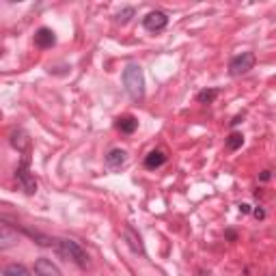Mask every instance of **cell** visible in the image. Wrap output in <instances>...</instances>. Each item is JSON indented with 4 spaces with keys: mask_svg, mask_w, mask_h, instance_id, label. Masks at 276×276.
Masks as SVG:
<instances>
[{
    "mask_svg": "<svg viewBox=\"0 0 276 276\" xmlns=\"http://www.w3.org/2000/svg\"><path fill=\"white\" fill-rule=\"evenodd\" d=\"M2 274L4 276H30V272H28V268L26 266H22V264H9L2 270Z\"/></svg>",
    "mask_w": 276,
    "mask_h": 276,
    "instance_id": "9a60e30c",
    "label": "cell"
},
{
    "mask_svg": "<svg viewBox=\"0 0 276 276\" xmlns=\"http://www.w3.org/2000/svg\"><path fill=\"white\" fill-rule=\"evenodd\" d=\"M114 128L119 130L121 134H134L136 130H138V119H136L134 114H123V116L116 119Z\"/></svg>",
    "mask_w": 276,
    "mask_h": 276,
    "instance_id": "7c38bea8",
    "label": "cell"
},
{
    "mask_svg": "<svg viewBox=\"0 0 276 276\" xmlns=\"http://www.w3.org/2000/svg\"><path fill=\"white\" fill-rule=\"evenodd\" d=\"M123 86H126L128 95L134 102L144 100V74H142L140 65L130 63L126 69H123Z\"/></svg>",
    "mask_w": 276,
    "mask_h": 276,
    "instance_id": "7a4b0ae2",
    "label": "cell"
},
{
    "mask_svg": "<svg viewBox=\"0 0 276 276\" xmlns=\"http://www.w3.org/2000/svg\"><path fill=\"white\" fill-rule=\"evenodd\" d=\"M16 242H18V236H13L9 231V224L2 222V226H0V250H6V248L13 246Z\"/></svg>",
    "mask_w": 276,
    "mask_h": 276,
    "instance_id": "4fadbf2b",
    "label": "cell"
},
{
    "mask_svg": "<svg viewBox=\"0 0 276 276\" xmlns=\"http://www.w3.org/2000/svg\"><path fill=\"white\" fill-rule=\"evenodd\" d=\"M134 13H136V9L134 6H126V9H123L119 16H116V22H121V24H128L130 20L134 18Z\"/></svg>",
    "mask_w": 276,
    "mask_h": 276,
    "instance_id": "e0dca14e",
    "label": "cell"
},
{
    "mask_svg": "<svg viewBox=\"0 0 276 276\" xmlns=\"http://www.w3.org/2000/svg\"><path fill=\"white\" fill-rule=\"evenodd\" d=\"M218 95H220L218 88H203V91L196 93V102L198 104H214Z\"/></svg>",
    "mask_w": 276,
    "mask_h": 276,
    "instance_id": "5bb4252c",
    "label": "cell"
},
{
    "mask_svg": "<svg viewBox=\"0 0 276 276\" xmlns=\"http://www.w3.org/2000/svg\"><path fill=\"white\" fill-rule=\"evenodd\" d=\"M240 212H242V214H250L252 210H250V205H248V203H242V205H240Z\"/></svg>",
    "mask_w": 276,
    "mask_h": 276,
    "instance_id": "ffe728a7",
    "label": "cell"
},
{
    "mask_svg": "<svg viewBox=\"0 0 276 276\" xmlns=\"http://www.w3.org/2000/svg\"><path fill=\"white\" fill-rule=\"evenodd\" d=\"M123 240L128 242V246L132 248V250L136 252V254H144V244H142V240H140V236L136 233V229L134 226H126L123 229Z\"/></svg>",
    "mask_w": 276,
    "mask_h": 276,
    "instance_id": "9c48e42d",
    "label": "cell"
},
{
    "mask_svg": "<svg viewBox=\"0 0 276 276\" xmlns=\"http://www.w3.org/2000/svg\"><path fill=\"white\" fill-rule=\"evenodd\" d=\"M240 121H242V116L238 114V116H236V119H233V121H231V128H236V126H238V123H240Z\"/></svg>",
    "mask_w": 276,
    "mask_h": 276,
    "instance_id": "44dd1931",
    "label": "cell"
},
{
    "mask_svg": "<svg viewBox=\"0 0 276 276\" xmlns=\"http://www.w3.org/2000/svg\"><path fill=\"white\" fill-rule=\"evenodd\" d=\"M34 274L37 276H63V272L58 270V266L52 264V261L46 259V257L34 261Z\"/></svg>",
    "mask_w": 276,
    "mask_h": 276,
    "instance_id": "ba28073f",
    "label": "cell"
},
{
    "mask_svg": "<svg viewBox=\"0 0 276 276\" xmlns=\"http://www.w3.org/2000/svg\"><path fill=\"white\" fill-rule=\"evenodd\" d=\"M252 216L257 218V220H264V218H266V212L261 210V207H257V210H252Z\"/></svg>",
    "mask_w": 276,
    "mask_h": 276,
    "instance_id": "ac0fdd59",
    "label": "cell"
},
{
    "mask_svg": "<svg viewBox=\"0 0 276 276\" xmlns=\"http://www.w3.org/2000/svg\"><path fill=\"white\" fill-rule=\"evenodd\" d=\"M168 26V16L164 11H149L142 18V28L149 32H160Z\"/></svg>",
    "mask_w": 276,
    "mask_h": 276,
    "instance_id": "5b68a950",
    "label": "cell"
},
{
    "mask_svg": "<svg viewBox=\"0 0 276 276\" xmlns=\"http://www.w3.org/2000/svg\"><path fill=\"white\" fill-rule=\"evenodd\" d=\"M242 144H244V134L242 132H231L229 138H226V149L229 151H238Z\"/></svg>",
    "mask_w": 276,
    "mask_h": 276,
    "instance_id": "2e32d148",
    "label": "cell"
},
{
    "mask_svg": "<svg viewBox=\"0 0 276 276\" xmlns=\"http://www.w3.org/2000/svg\"><path fill=\"white\" fill-rule=\"evenodd\" d=\"M128 162V154L123 149H110L108 156H106V166L110 170H119L123 164Z\"/></svg>",
    "mask_w": 276,
    "mask_h": 276,
    "instance_id": "8fae6325",
    "label": "cell"
},
{
    "mask_svg": "<svg viewBox=\"0 0 276 276\" xmlns=\"http://www.w3.org/2000/svg\"><path fill=\"white\" fill-rule=\"evenodd\" d=\"M254 63H257L254 52H242V54H238V56H233L229 60V74L233 76V78L244 76V74H248L254 67Z\"/></svg>",
    "mask_w": 276,
    "mask_h": 276,
    "instance_id": "277c9868",
    "label": "cell"
},
{
    "mask_svg": "<svg viewBox=\"0 0 276 276\" xmlns=\"http://www.w3.org/2000/svg\"><path fill=\"white\" fill-rule=\"evenodd\" d=\"M259 179H261V182H270V179H272V170H264L259 175Z\"/></svg>",
    "mask_w": 276,
    "mask_h": 276,
    "instance_id": "d6986e66",
    "label": "cell"
},
{
    "mask_svg": "<svg viewBox=\"0 0 276 276\" xmlns=\"http://www.w3.org/2000/svg\"><path fill=\"white\" fill-rule=\"evenodd\" d=\"M34 46L39 50H50V48L56 46V32L48 26H41V28L34 32Z\"/></svg>",
    "mask_w": 276,
    "mask_h": 276,
    "instance_id": "8992f818",
    "label": "cell"
},
{
    "mask_svg": "<svg viewBox=\"0 0 276 276\" xmlns=\"http://www.w3.org/2000/svg\"><path fill=\"white\" fill-rule=\"evenodd\" d=\"M54 250H56L60 257L67 259V261H72V264H76L78 268H88L91 266V257L86 254V250L82 248L78 242H74V240H65V238H54Z\"/></svg>",
    "mask_w": 276,
    "mask_h": 276,
    "instance_id": "6da1fadb",
    "label": "cell"
},
{
    "mask_svg": "<svg viewBox=\"0 0 276 276\" xmlns=\"http://www.w3.org/2000/svg\"><path fill=\"white\" fill-rule=\"evenodd\" d=\"M166 164V154L162 149H151L147 156H144V168L147 170H156Z\"/></svg>",
    "mask_w": 276,
    "mask_h": 276,
    "instance_id": "30bf717a",
    "label": "cell"
},
{
    "mask_svg": "<svg viewBox=\"0 0 276 276\" xmlns=\"http://www.w3.org/2000/svg\"><path fill=\"white\" fill-rule=\"evenodd\" d=\"M16 179L20 182V186H22V190L26 194H34V192H37V179H34V175L30 172V156L28 154H24L22 162L18 164Z\"/></svg>",
    "mask_w": 276,
    "mask_h": 276,
    "instance_id": "3957f363",
    "label": "cell"
},
{
    "mask_svg": "<svg viewBox=\"0 0 276 276\" xmlns=\"http://www.w3.org/2000/svg\"><path fill=\"white\" fill-rule=\"evenodd\" d=\"M9 142H11V147H13V149H18V151H20V154H28V151H30V138H28V134H26L22 128L11 130V134H9Z\"/></svg>",
    "mask_w": 276,
    "mask_h": 276,
    "instance_id": "52a82bcc",
    "label": "cell"
}]
</instances>
